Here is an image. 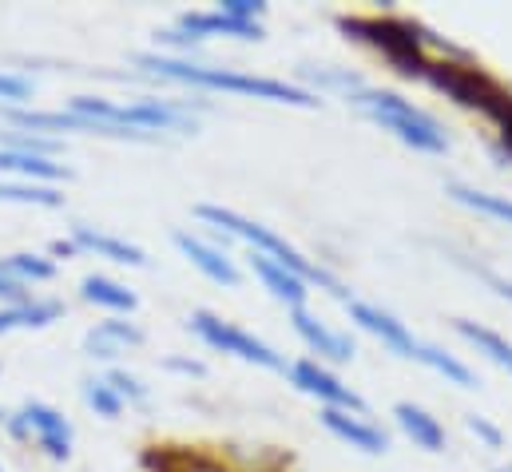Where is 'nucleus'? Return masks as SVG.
Listing matches in <instances>:
<instances>
[{
  "label": "nucleus",
  "mask_w": 512,
  "mask_h": 472,
  "mask_svg": "<svg viewBox=\"0 0 512 472\" xmlns=\"http://www.w3.org/2000/svg\"><path fill=\"white\" fill-rule=\"evenodd\" d=\"M131 72L143 84H167V88H187L191 96H239L258 104H278V108H322L310 92H302L294 80L282 76H258L247 68L231 64H211V60H183V56H163L155 48L131 56Z\"/></svg>",
  "instance_id": "f257e3e1"
},
{
  "label": "nucleus",
  "mask_w": 512,
  "mask_h": 472,
  "mask_svg": "<svg viewBox=\"0 0 512 472\" xmlns=\"http://www.w3.org/2000/svg\"><path fill=\"white\" fill-rule=\"evenodd\" d=\"M195 219L207 227V235H215L219 242H239L243 250H255V254H266V258H274V262H282L286 270H294L310 290H322V294H334V298H350L346 294V286H342V278L326 266V262H318V258H310L302 246H294L286 235H278L274 227H266V223H258L251 215H243V211H235V207H223V203H199L195 207Z\"/></svg>",
  "instance_id": "f03ea898"
},
{
  "label": "nucleus",
  "mask_w": 512,
  "mask_h": 472,
  "mask_svg": "<svg viewBox=\"0 0 512 472\" xmlns=\"http://www.w3.org/2000/svg\"><path fill=\"white\" fill-rule=\"evenodd\" d=\"M338 32L358 44L370 48L378 60H385V68L401 80H425L433 56L425 48V20L417 16H401L393 0H382V8L374 12H338L334 16Z\"/></svg>",
  "instance_id": "7ed1b4c3"
},
{
  "label": "nucleus",
  "mask_w": 512,
  "mask_h": 472,
  "mask_svg": "<svg viewBox=\"0 0 512 472\" xmlns=\"http://www.w3.org/2000/svg\"><path fill=\"white\" fill-rule=\"evenodd\" d=\"M346 108H354L362 119H370L374 127H382L385 135H393L401 147L417 151V155H445L453 147L445 123L433 116L429 108L413 104L405 92L382 88V84H366L362 92H354L346 100Z\"/></svg>",
  "instance_id": "20e7f679"
},
{
  "label": "nucleus",
  "mask_w": 512,
  "mask_h": 472,
  "mask_svg": "<svg viewBox=\"0 0 512 472\" xmlns=\"http://www.w3.org/2000/svg\"><path fill=\"white\" fill-rule=\"evenodd\" d=\"M4 437H12L16 445L36 449L44 461L52 465H68L76 453V425L64 409H56L52 401H24L16 409H8L4 417Z\"/></svg>",
  "instance_id": "39448f33"
},
{
  "label": "nucleus",
  "mask_w": 512,
  "mask_h": 472,
  "mask_svg": "<svg viewBox=\"0 0 512 472\" xmlns=\"http://www.w3.org/2000/svg\"><path fill=\"white\" fill-rule=\"evenodd\" d=\"M187 330L211 350V354H223V357H235V361H247L255 369H270V373H286V354H278L266 338H258L251 330H243L239 322L215 314V310H191L187 314Z\"/></svg>",
  "instance_id": "423d86ee"
},
{
  "label": "nucleus",
  "mask_w": 512,
  "mask_h": 472,
  "mask_svg": "<svg viewBox=\"0 0 512 472\" xmlns=\"http://www.w3.org/2000/svg\"><path fill=\"white\" fill-rule=\"evenodd\" d=\"M421 84L433 88L437 96H445L453 108L473 112V116H481L493 104V96L505 88V80H497L473 56H465V60H433Z\"/></svg>",
  "instance_id": "0eeeda50"
},
{
  "label": "nucleus",
  "mask_w": 512,
  "mask_h": 472,
  "mask_svg": "<svg viewBox=\"0 0 512 472\" xmlns=\"http://www.w3.org/2000/svg\"><path fill=\"white\" fill-rule=\"evenodd\" d=\"M302 397H310V401H318V409H350V413H370V405H366V397L354 389V385H346L342 377H338V369H330V365H322L318 357L302 354L294 357L290 365H286V373H282Z\"/></svg>",
  "instance_id": "6e6552de"
},
{
  "label": "nucleus",
  "mask_w": 512,
  "mask_h": 472,
  "mask_svg": "<svg viewBox=\"0 0 512 472\" xmlns=\"http://www.w3.org/2000/svg\"><path fill=\"white\" fill-rule=\"evenodd\" d=\"M346 306V314H350V322L362 330V334H370L378 346H385L393 357H401V361H413V365H421V354H425V338H417L393 310H385L378 302H370V298H346L342 302Z\"/></svg>",
  "instance_id": "1a4fd4ad"
},
{
  "label": "nucleus",
  "mask_w": 512,
  "mask_h": 472,
  "mask_svg": "<svg viewBox=\"0 0 512 472\" xmlns=\"http://www.w3.org/2000/svg\"><path fill=\"white\" fill-rule=\"evenodd\" d=\"M171 246H175L207 282H215V286H223V290H235V286L243 282L239 258L231 254L227 242H219L215 235H199V231L175 227V231H171Z\"/></svg>",
  "instance_id": "9d476101"
},
{
  "label": "nucleus",
  "mask_w": 512,
  "mask_h": 472,
  "mask_svg": "<svg viewBox=\"0 0 512 472\" xmlns=\"http://www.w3.org/2000/svg\"><path fill=\"white\" fill-rule=\"evenodd\" d=\"M286 322H290V330H294V338L306 346V354L318 357L322 365H350L354 357H358V342L346 334V330H334L330 322H322L310 306L306 310H290L286 314Z\"/></svg>",
  "instance_id": "9b49d317"
},
{
  "label": "nucleus",
  "mask_w": 512,
  "mask_h": 472,
  "mask_svg": "<svg viewBox=\"0 0 512 472\" xmlns=\"http://www.w3.org/2000/svg\"><path fill=\"white\" fill-rule=\"evenodd\" d=\"M147 346V330L131 318H104L84 334V357L96 369H112L124 365L128 354H139Z\"/></svg>",
  "instance_id": "f8f14e48"
},
{
  "label": "nucleus",
  "mask_w": 512,
  "mask_h": 472,
  "mask_svg": "<svg viewBox=\"0 0 512 472\" xmlns=\"http://www.w3.org/2000/svg\"><path fill=\"white\" fill-rule=\"evenodd\" d=\"M318 425H322L334 441H342V445H350V449H358V453H366V457H385V453H389V445H393L389 429H385L374 413L318 409Z\"/></svg>",
  "instance_id": "ddd939ff"
},
{
  "label": "nucleus",
  "mask_w": 512,
  "mask_h": 472,
  "mask_svg": "<svg viewBox=\"0 0 512 472\" xmlns=\"http://www.w3.org/2000/svg\"><path fill=\"white\" fill-rule=\"evenodd\" d=\"M171 24L183 28V32H191V36L203 40V44H211V40H239V44H258V40H266V24L235 20V16L219 12L215 4H211V8H183Z\"/></svg>",
  "instance_id": "4468645a"
},
{
  "label": "nucleus",
  "mask_w": 512,
  "mask_h": 472,
  "mask_svg": "<svg viewBox=\"0 0 512 472\" xmlns=\"http://www.w3.org/2000/svg\"><path fill=\"white\" fill-rule=\"evenodd\" d=\"M143 472H243L227 461V453L191 449V445H147L139 453Z\"/></svg>",
  "instance_id": "2eb2a0df"
},
{
  "label": "nucleus",
  "mask_w": 512,
  "mask_h": 472,
  "mask_svg": "<svg viewBox=\"0 0 512 472\" xmlns=\"http://www.w3.org/2000/svg\"><path fill=\"white\" fill-rule=\"evenodd\" d=\"M247 270L255 274V282L290 314V310H306L310 306V286L294 274V270H286L282 262H274V258H266V254H255V250H247Z\"/></svg>",
  "instance_id": "dca6fc26"
},
{
  "label": "nucleus",
  "mask_w": 512,
  "mask_h": 472,
  "mask_svg": "<svg viewBox=\"0 0 512 472\" xmlns=\"http://www.w3.org/2000/svg\"><path fill=\"white\" fill-rule=\"evenodd\" d=\"M68 238L76 242L80 254H92V258H104L112 266H135L143 270L147 266V250L139 242H131L124 235H112L104 227H92V223H72L68 227Z\"/></svg>",
  "instance_id": "f3484780"
},
{
  "label": "nucleus",
  "mask_w": 512,
  "mask_h": 472,
  "mask_svg": "<svg viewBox=\"0 0 512 472\" xmlns=\"http://www.w3.org/2000/svg\"><path fill=\"white\" fill-rule=\"evenodd\" d=\"M389 417H393L397 433H401L413 449H421V453H445V449H449L445 421H441L437 413H429L425 405H417V401H397V405L389 409Z\"/></svg>",
  "instance_id": "a211bd4d"
},
{
  "label": "nucleus",
  "mask_w": 512,
  "mask_h": 472,
  "mask_svg": "<svg viewBox=\"0 0 512 472\" xmlns=\"http://www.w3.org/2000/svg\"><path fill=\"white\" fill-rule=\"evenodd\" d=\"M76 294H80L84 306L100 310L104 318H135V310H139V294L131 290L128 282H120V278H112L104 270L84 274L80 286H76Z\"/></svg>",
  "instance_id": "6ab92c4d"
},
{
  "label": "nucleus",
  "mask_w": 512,
  "mask_h": 472,
  "mask_svg": "<svg viewBox=\"0 0 512 472\" xmlns=\"http://www.w3.org/2000/svg\"><path fill=\"white\" fill-rule=\"evenodd\" d=\"M294 84H298L302 92H310L314 100L334 96V100L346 104V100H350L354 92H362L370 80H366L362 72H354V68H342V64H298Z\"/></svg>",
  "instance_id": "aec40b11"
},
{
  "label": "nucleus",
  "mask_w": 512,
  "mask_h": 472,
  "mask_svg": "<svg viewBox=\"0 0 512 472\" xmlns=\"http://www.w3.org/2000/svg\"><path fill=\"white\" fill-rule=\"evenodd\" d=\"M453 334H457L465 346H473L485 361H493V365H501L505 373H512V342L501 330H493V326H485V322H473V318H453Z\"/></svg>",
  "instance_id": "412c9836"
},
{
  "label": "nucleus",
  "mask_w": 512,
  "mask_h": 472,
  "mask_svg": "<svg viewBox=\"0 0 512 472\" xmlns=\"http://www.w3.org/2000/svg\"><path fill=\"white\" fill-rule=\"evenodd\" d=\"M0 203L36 207V211H60L64 207V187L36 183V179H0Z\"/></svg>",
  "instance_id": "4be33fe9"
},
{
  "label": "nucleus",
  "mask_w": 512,
  "mask_h": 472,
  "mask_svg": "<svg viewBox=\"0 0 512 472\" xmlns=\"http://www.w3.org/2000/svg\"><path fill=\"white\" fill-rule=\"evenodd\" d=\"M0 179H36V183H68L72 167L64 159H28V155H12L0 151Z\"/></svg>",
  "instance_id": "5701e85b"
},
{
  "label": "nucleus",
  "mask_w": 512,
  "mask_h": 472,
  "mask_svg": "<svg viewBox=\"0 0 512 472\" xmlns=\"http://www.w3.org/2000/svg\"><path fill=\"white\" fill-rule=\"evenodd\" d=\"M445 195H449L457 207L473 211V215H485V219H497V223L512 227V199L509 195L481 191V187H469V183H445Z\"/></svg>",
  "instance_id": "b1692460"
},
{
  "label": "nucleus",
  "mask_w": 512,
  "mask_h": 472,
  "mask_svg": "<svg viewBox=\"0 0 512 472\" xmlns=\"http://www.w3.org/2000/svg\"><path fill=\"white\" fill-rule=\"evenodd\" d=\"M4 266L24 290H40L60 274V266L48 258V250H12V254H4Z\"/></svg>",
  "instance_id": "393cba45"
},
{
  "label": "nucleus",
  "mask_w": 512,
  "mask_h": 472,
  "mask_svg": "<svg viewBox=\"0 0 512 472\" xmlns=\"http://www.w3.org/2000/svg\"><path fill=\"white\" fill-rule=\"evenodd\" d=\"M481 119L493 123V139H489L493 159H497L501 167H512V84H505V88L493 96V104L481 112Z\"/></svg>",
  "instance_id": "a878e982"
},
{
  "label": "nucleus",
  "mask_w": 512,
  "mask_h": 472,
  "mask_svg": "<svg viewBox=\"0 0 512 472\" xmlns=\"http://www.w3.org/2000/svg\"><path fill=\"white\" fill-rule=\"evenodd\" d=\"M421 365H425L429 373L445 377V385H457V389H477V385H481V381H477V369H473L465 357H457L453 350H445V346H437V342H425Z\"/></svg>",
  "instance_id": "bb28decb"
},
{
  "label": "nucleus",
  "mask_w": 512,
  "mask_h": 472,
  "mask_svg": "<svg viewBox=\"0 0 512 472\" xmlns=\"http://www.w3.org/2000/svg\"><path fill=\"white\" fill-rule=\"evenodd\" d=\"M80 401L88 405V413H96L100 421H120L128 409H124V401L116 397V389L108 385V377L96 369V373H84L80 377Z\"/></svg>",
  "instance_id": "cd10ccee"
},
{
  "label": "nucleus",
  "mask_w": 512,
  "mask_h": 472,
  "mask_svg": "<svg viewBox=\"0 0 512 472\" xmlns=\"http://www.w3.org/2000/svg\"><path fill=\"white\" fill-rule=\"evenodd\" d=\"M0 151L12 155H28V159H64V143L36 135V131H16V127H0Z\"/></svg>",
  "instance_id": "c85d7f7f"
},
{
  "label": "nucleus",
  "mask_w": 512,
  "mask_h": 472,
  "mask_svg": "<svg viewBox=\"0 0 512 472\" xmlns=\"http://www.w3.org/2000/svg\"><path fill=\"white\" fill-rule=\"evenodd\" d=\"M100 373L108 377V385L116 389V397L124 401V409H147L151 405V385L139 373H131L128 365H112V369H100Z\"/></svg>",
  "instance_id": "c756f323"
},
{
  "label": "nucleus",
  "mask_w": 512,
  "mask_h": 472,
  "mask_svg": "<svg viewBox=\"0 0 512 472\" xmlns=\"http://www.w3.org/2000/svg\"><path fill=\"white\" fill-rule=\"evenodd\" d=\"M32 76L24 72H12V68H0V108H28L32 104Z\"/></svg>",
  "instance_id": "7c9ffc66"
},
{
  "label": "nucleus",
  "mask_w": 512,
  "mask_h": 472,
  "mask_svg": "<svg viewBox=\"0 0 512 472\" xmlns=\"http://www.w3.org/2000/svg\"><path fill=\"white\" fill-rule=\"evenodd\" d=\"M465 429H469L485 449H505V429H501L497 421H489V417H481V413H469V417H465Z\"/></svg>",
  "instance_id": "2f4dec72"
},
{
  "label": "nucleus",
  "mask_w": 512,
  "mask_h": 472,
  "mask_svg": "<svg viewBox=\"0 0 512 472\" xmlns=\"http://www.w3.org/2000/svg\"><path fill=\"white\" fill-rule=\"evenodd\" d=\"M215 8L235 16V20H247V24H266V12H270L266 0H219Z\"/></svg>",
  "instance_id": "473e14b6"
},
{
  "label": "nucleus",
  "mask_w": 512,
  "mask_h": 472,
  "mask_svg": "<svg viewBox=\"0 0 512 472\" xmlns=\"http://www.w3.org/2000/svg\"><path fill=\"white\" fill-rule=\"evenodd\" d=\"M32 294H40V290H24V286L8 274V266H4V258H0V306H16V302H24V298H32Z\"/></svg>",
  "instance_id": "72a5a7b5"
},
{
  "label": "nucleus",
  "mask_w": 512,
  "mask_h": 472,
  "mask_svg": "<svg viewBox=\"0 0 512 472\" xmlns=\"http://www.w3.org/2000/svg\"><path fill=\"white\" fill-rule=\"evenodd\" d=\"M163 369H171V373H183V377H207V365L199 361V357H179V354H167L163 357Z\"/></svg>",
  "instance_id": "f704fd0d"
},
{
  "label": "nucleus",
  "mask_w": 512,
  "mask_h": 472,
  "mask_svg": "<svg viewBox=\"0 0 512 472\" xmlns=\"http://www.w3.org/2000/svg\"><path fill=\"white\" fill-rule=\"evenodd\" d=\"M473 274H481V278L489 282V290H493L497 298L512 302V278H505V274H493V270H485V266H473Z\"/></svg>",
  "instance_id": "c9c22d12"
},
{
  "label": "nucleus",
  "mask_w": 512,
  "mask_h": 472,
  "mask_svg": "<svg viewBox=\"0 0 512 472\" xmlns=\"http://www.w3.org/2000/svg\"><path fill=\"white\" fill-rule=\"evenodd\" d=\"M48 258L60 266V262H68V258H80V250H76V242H72V238H52V246H48Z\"/></svg>",
  "instance_id": "e433bc0d"
},
{
  "label": "nucleus",
  "mask_w": 512,
  "mask_h": 472,
  "mask_svg": "<svg viewBox=\"0 0 512 472\" xmlns=\"http://www.w3.org/2000/svg\"><path fill=\"white\" fill-rule=\"evenodd\" d=\"M4 417H8V409H0V433H4Z\"/></svg>",
  "instance_id": "4c0bfd02"
},
{
  "label": "nucleus",
  "mask_w": 512,
  "mask_h": 472,
  "mask_svg": "<svg viewBox=\"0 0 512 472\" xmlns=\"http://www.w3.org/2000/svg\"><path fill=\"white\" fill-rule=\"evenodd\" d=\"M493 472H512V465H501V469H493Z\"/></svg>",
  "instance_id": "58836bf2"
},
{
  "label": "nucleus",
  "mask_w": 512,
  "mask_h": 472,
  "mask_svg": "<svg viewBox=\"0 0 512 472\" xmlns=\"http://www.w3.org/2000/svg\"><path fill=\"white\" fill-rule=\"evenodd\" d=\"M286 472H302V469H294V465H290V469H286Z\"/></svg>",
  "instance_id": "ea45409f"
},
{
  "label": "nucleus",
  "mask_w": 512,
  "mask_h": 472,
  "mask_svg": "<svg viewBox=\"0 0 512 472\" xmlns=\"http://www.w3.org/2000/svg\"><path fill=\"white\" fill-rule=\"evenodd\" d=\"M0 472H4V465H0Z\"/></svg>",
  "instance_id": "a19ab883"
}]
</instances>
